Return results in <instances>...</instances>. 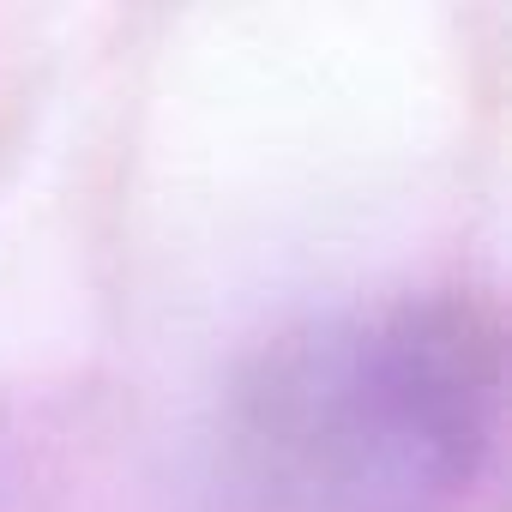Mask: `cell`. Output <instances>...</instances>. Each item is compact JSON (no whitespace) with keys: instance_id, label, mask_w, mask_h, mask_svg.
<instances>
[{"instance_id":"6da1fadb","label":"cell","mask_w":512,"mask_h":512,"mask_svg":"<svg viewBox=\"0 0 512 512\" xmlns=\"http://www.w3.org/2000/svg\"><path fill=\"white\" fill-rule=\"evenodd\" d=\"M500 428V326L470 290L320 314L253 356L223 404L247 512H458Z\"/></svg>"}]
</instances>
